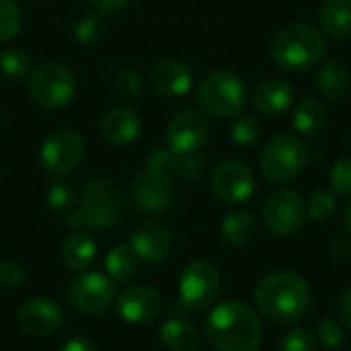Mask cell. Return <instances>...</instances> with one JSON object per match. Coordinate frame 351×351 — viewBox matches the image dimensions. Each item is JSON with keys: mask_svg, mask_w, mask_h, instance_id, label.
I'll return each instance as SVG.
<instances>
[{"mask_svg": "<svg viewBox=\"0 0 351 351\" xmlns=\"http://www.w3.org/2000/svg\"><path fill=\"white\" fill-rule=\"evenodd\" d=\"M346 226H348V230H350L351 234V202L348 204V208H346Z\"/></svg>", "mask_w": 351, "mask_h": 351, "instance_id": "ee69618b", "label": "cell"}, {"mask_svg": "<svg viewBox=\"0 0 351 351\" xmlns=\"http://www.w3.org/2000/svg\"><path fill=\"white\" fill-rule=\"evenodd\" d=\"M208 121L199 111L183 109L167 125V146L175 154L193 156L208 142Z\"/></svg>", "mask_w": 351, "mask_h": 351, "instance_id": "8fae6325", "label": "cell"}, {"mask_svg": "<svg viewBox=\"0 0 351 351\" xmlns=\"http://www.w3.org/2000/svg\"><path fill=\"white\" fill-rule=\"evenodd\" d=\"M29 90L35 103H39L41 107L58 109L74 99L76 80L66 66L58 62H47L33 70L29 80Z\"/></svg>", "mask_w": 351, "mask_h": 351, "instance_id": "8992f818", "label": "cell"}, {"mask_svg": "<svg viewBox=\"0 0 351 351\" xmlns=\"http://www.w3.org/2000/svg\"><path fill=\"white\" fill-rule=\"evenodd\" d=\"M339 319L343 321V325L351 329V288L343 294L341 302H339Z\"/></svg>", "mask_w": 351, "mask_h": 351, "instance_id": "60d3db41", "label": "cell"}, {"mask_svg": "<svg viewBox=\"0 0 351 351\" xmlns=\"http://www.w3.org/2000/svg\"><path fill=\"white\" fill-rule=\"evenodd\" d=\"M315 337L329 350H337L343 343V331L333 319H323L315 327Z\"/></svg>", "mask_w": 351, "mask_h": 351, "instance_id": "8d00e7d4", "label": "cell"}, {"mask_svg": "<svg viewBox=\"0 0 351 351\" xmlns=\"http://www.w3.org/2000/svg\"><path fill=\"white\" fill-rule=\"evenodd\" d=\"M197 99L208 115L234 117L247 103V88L239 74L230 70H216L202 80Z\"/></svg>", "mask_w": 351, "mask_h": 351, "instance_id": "277c9868", "label": "cell"}, {"mask_svg": "<svg viewBox=\"0 0 351 351\" xmlns=\"http://www.w3.org/2000/svg\"><path fill=\"white\" fill-rule=\"evenodd\" d=\"M263 222L267 230L278 237H290L300 230L304 222V204L292 189L276 191L263 208Z\"/></svg>", "mask_w": 351, "mask_h": 351, "instance_id": "7c38bea8", "label": "cell"}, {"mask_svg": "<svg viewBox=\"0 0 351 351\" xmlns=\"http://www.w3.org/2000/svg\"><path fill=\"white\" fill-rule=\"evenodd\" d=\"M261 335L263 329L255 311L239 300L218 304L206 321V337L220 351H255Z\"/></svg>", "mask_w": 351, "mask_h": 351, "instance_id": "6da1fadb", "label": "cell"}, {"mask_svg": "<svg viewBox=\"0 0 351 351\" xmlns=\"http://www.w3.org/2000/svg\"><path fill=\"white\" fill-rule=\"evenodd\" d=\"M206 160L199 156H183L171 150L154 152L146 162V173L173 185V181H195L204 175Z\"/></svg>", "mask_w": 351, "mask_h": 351, "instance_id": "5bb4252c", "label": "cell"}, {"mask_svg": "<svg viewBox=\"0 0 351 351\" xmlns=\"http://www.w3.org/2000/svg\"><path fill=\"white\" fill-rule=\"evenodd\" d=\"M294 128L304 138H319L327 128L325 107L313 97L302 99L294 111Z\"/></svg>", "mask_w": 351, "mask_h": 351, "instance_id": "d4e9b609", "label": "cell"}, {"mask_svg": "<svg viewBox=\"0 0 351 351\" xmlns=\"http://www.w3.org/2000/svg\"><path fill=\"white\" fill-rule=\"evenodd\" d=\"M132 249L138 259L158 263L171 253V234L158 222H144L132 232Z\"/></svg>", "mask_w": 351, "mask_h": 351, "instance_id": "e0dca14e", "label": "cell"}, {"mask_svg": "<svg viewBox=\"0 0 351 351\" xmlns=\"http://www.w3.org/2000/svg\"><path fill=\"white\" fill-rule=\"evenodd\" d=\"M119 317L130 325H146L162 311V298L150 286H132L115 300Z\"/></svg>", "mask_w": 351, "mask_h": 351, "instance_id": "9a60e30c", "label": "cell"}, {"mask_svg": "<svg viewBox=\"0 0 351 351\" xmlns=\"http://www.w3.org/2000/svg\"><path fill=\"white\" fill-rule=\"evenodd\" d=\"M21 8L14 0H0V43L10 41L21 31Z\"/></svg>", "mask_w": 351, "mask_h": 351, "instance_id": "d6a6232c", "label": "cell"}, {"mask_svg": "<svg viewBox=\"0 0 351 351\" xmlns=\"http://www.w3.org/2000/svg\"><path fill=\"white\" fill-rule=\"evenodd\" d=\"M222 234L224 239L234 245V247H245L249 245L255 237H257V222L255 218L245 212V210H239V212H232L224 218L222 222Z\"/></svg>", "mask_w": 351, "mask_h": 351, "instance_id": "4316f807", "label": "cell"}, {"mask_svg": "<svg viewBox=\"0 0 351 351\" xmlns=\"http://www.w3.org/2000/svg\"><path fill=\"white\" fill-rule=\"evenodd\" d=\"M335 195L331 191H325V189H319L315 191L311 197H308V204H306V212L311 218L315 220H325L333 214L335 210Z\"/></svg>", "mask_w": 351, "mask_h": 351, "instance_id": "e575fe53", "label": "cell"}, {"mask_svg": "<svg viewBox=\"0 0 351 351\" xmlns=\"http://www.w3.org/2000/svg\"><path fill=\"white\" fill-rule=\"evenodd\" d=\"M292 99H294L292 86L278 78L261 82L253 93L255 109L261 115H269V117H278L284 111H288V107L292 105Z\"/></svg>", "mask_w": 351, "mask_h": 351, "instance_id": "44dd1931", "label": "cell"}, {"mask_svg": "<svg viewBox=\"0 0 351 351\" xmlns=\"http://www.w3.org/2000/svg\"><path fill=\"white\" fill-rule=\"evenodd\" d=\"M80 212L86 226L111 228L121 214V204L115 189L105 179H88L80 193Z\"/></svg>", "mask_w": 351, "mask_h": 351, "instance_id": "ba28073f", "label": "cell"}, {"mask_svg": "<svg viewBox=\"0 0 351 351\" xmlns=\"http://www.w3.org/2000/svg\"><path fill=\"white\" fill-rule=\"evenodd\" d=\"M66 222H68V226H72V228H80V226H84L82 212H80V210H76V212H68Z\"/></svg>", "mask_w": 351, "mask_h": 351, "instance_id": "7bdbcfd3", "label": "cell"}, {"mask_svg": "<svg viewBox=\"0 0 351 351\" xmlns=\"http://www.w3.org/2000/svg\"><path fill=\"white\" fill-rule=\"evenodd\" d=\"M62 351H97V350H95V346H93L88 339H84V337H74V339H70L68 343H64Z\"/></svg>", "mask_w": 351, "mask_h": 351, "instance_id": "b9f144b4", "label": "cell"}, {"mask_svg": "<svg viewBox=\"0 0 351 351\" xmlns=\"http://www.w3.org/2000/svg\"><path fill=\"white\" fill-rule=\"evenodd\" d=\"M84 156V142L74 130H60L51 134L39 152V160L45 173L62 177L72 173Z\"/></svg>", "mask_w": 351, "mask_h": 351, "instance_id": "9c48e42d", "label": "cell"}, {"mask_svg": "<svg viewBox=\"0 0 351 351\" xmlns=\"http://www.w3.org/2000/svg\"><path fill=\"white\" fill-rule=\"evenodd\" d=\"M230 138L239 146H253L261 138V125L255 117L251 115H241L232 121L230 128Z\"/></svg>", "mask_w": 351, "mask_h": 351, "instance_id": "1f68e13d", "label": "cell"}, {"mask_svg": "<svg viewBox=\"0 0 351 351\" xmlns=\"http://www.w3.org/2000/svg\"><path fill=\"white\" fill-rule=\"evenodd\" d=\"M103 35H105V23L99 14H84L74 27V39L84 47H93L103 39Z\"/></svg>", "mask_w": 351, "mask_h": 351, "instance_id": "4dcf8cb0", "label": "cell"}, {"mask_svg": "<svg viewBox=\"0 0 351 351\" xmlns=\"http://www.w3.org/2000/svg\"><path fill=\"white\" fill-rule=\"evenodd\" d=\"M16 323L21 331L31 337H47V335H53L62 327L64 313L53 300L33 298V300H27L19 308Z\"/></svg>", "mask_w": 351, "mask_h": 351, "instance_id": "2e32d148", "label": "cell"}, {"mask_svg": "<svg viewBox=\"0 0 351 351\" xmlns=\"http://www.w3.org/2000/svg\"><path fill=\"white\" fill-rule=\"evenodd\" d=\"M45 204L49 210L53 212H70L72 210V204H74V191L68 183L64 181H56L47 193H45Z\"/></svg>", "mask_w": 351, "mask_h": 351, "instance_id": "836d02e7", "label": "cell"}, {"mask_svg": "<svg viewBox=\"0 0 351 351\" xmlns=\"http://www.w3.org/2000/svg\"><path fill=\"white\" fill-rule=\"evenodd\" d=\"M0 70L10 80H25L33 74V64L27 51L19 47H8L0 53Z\"/></svg>", "mask_w": 351, "mask_h": 351, "instance_id": "f1b7e54d", "label": "cell"}, {"mask_svg": "<svg viewBox=\"0 0 351 351\" xmlns=\"http://www.w3.org/2000/svg\"><path fill=\"white\" fill-rule=\"evenodd\" d=\"M282 351H317V337L311 329L296 327L284 337Z\"/></svg>", "mask_w": 351, "mask_h": 351, "instance_id": "d590c367", "label": "cell"}, {"mask_svg": "<svg viewBox=\"0 0 351 351\" xmlns=\"http://www.w3.org/2000/svg\"><path fill=\"white\" fill-rule=\"evenodd\" d=\"M331 189L339 195L351 193V158H341L331 169Z\"/></svg>", "mask_w": 351, "mask_h": 351, "instance_id": "74e56055", "label": "cell"}, {"mask_svg": "<svg viewBox=\"0 0 351 351\" xmlns=\"http://www.w3.org/2000/svg\"><path fill=\"white\" fill-rule=\"evenodd\" d=\"M150 80H152V86L156 93H160L162 97H169V99H177L191 90L193 72L181 60H167V62H160L152 70Z\"/></svg>", "mask_w": 351, "mask_h": 351, "instance_id": "ac0fdd59", "label": "cell"}, {"mask_svg": "<svg viewBox=\"0 0 351 351\" xmlns=\"http://www.w3.org/2000/svg\"><path fill=\"white\" fill-rule=\"evenodd\" d=\"M25 284V269L16 261L0 263V286L6 290H16Z\"/></svg>", "mask_w": 351, "mask_h": 351, "instance_id": "f35d334b", "label": "cell"}, {"mask_svg": "<svg viewBox=\"0 0 351 351\" xmlns=\"http://www.w3.org/2000/svg\"><path fill=\"white\" fill-rule=\"evenodd\" d=\"M308 154L296 136L282 134L276 136L261 152V173L271 183H290L294 181L306 167Z\"/></svg>", "mask_w": 351, "mask_h": 351, "instance_id": "5b68a950", "label": "cell"}, {"mask_svg": "<svg viewBox=\"0 0 351 351\" xmlns=\"http://www.w3.org/2000/svg\"><path fill=\"white\" fill-rule=\"evenodd\" d=\"M325 39L313 25L294 23L282 29L271 45L274 62L288 72H304L315 68L325 56Z\"/></svg>", "mask_w": 351, "mask_h": 351, "instance_id": "3957f363", "label": "cell"}, {"mask_svg": "<svg viewBox=\"0 0 351 351\" xmlns=\"http://www.w3.org/2000/svg\"><path fill=\"white\" fill-rule=\"evenodd\" d=\"M68 298L78 313L101 315L109 311L115 300L113 280L99 271H86L70 284Z\"/></svg>", "mask_w": 351, "mask_h": 351, "instance_id": "30bf717a", "label": "cell"}, {"mask_svg": "<svg viewBox=\"0 0 351 351\" xmlns=\"http://www.w3.org/2000/svg\"><path fill=\"white\" fill-rule=\"evenodd\" d=\"M95 255H97V243H95L93 234L84 232V230L72 232L62 247V257H64L66 265L74 271L86 269L95 261Z\"/></svg>", "mask_w": 351, "mask_h": 351, "instance_id": "cb8c5ba5", "label": "cell"}, {"mask_svg": "<svg viewBox=\"0 0 351 351\" xmlns=\"http://www.w3.org/2000/svg\"><path fill=\"white\" fill-rule=\"evenodd\" d=\"M220 292V276L208 261H193L185 267L179 280L181 304L191 311H206L214 304Z\"/></svg>", "mask_w": 351, "mask_h": 351, "instance_id": "52a82bcc", "label": "cell"}, {"mask_svg": "<svg viewBox=\"0 0 351 351\" xmlns=\"http://www.w3.org/2000/svg\"><path fill=\"white\" fill-rule=\"evenodd\" d=\"M132 0H90V4L101 12V14H117L121 12Z\"/></svg>", "mask_w": 351, "mask_h": 351, "instance_id": "ab89813d", "label": "cell"}, {"mask_svg": "<svg viewBox=\"0 0 351 351\" xmlns=\"http://www.w3.org/2000/svg\"><path fill=\"white\" fill-rule=\"evenodd\" d=\"M138 267V255L134 253L132 245H117L107 253L105 269L113 282H128Z\"/></svg>", "mask_w": 351, "mask_h": 351, "instance_id": "83f0119b", "label": "cell"}, {"mask_svg": "<svg viewBox=\"0 0 351 351\" xmlns=\"http://www.w3.org/2000/svg\"><path fill=\"white\" fill-rule=\"evenodd\" d=\"M160 343L169 351H195L202 343V335L189 321L169 319L160 325Z\"/></svg>", "mask_w": 351, "mask_h": 351, "instance_id": "603a6c76", "label": "cell"}, {"mask_svg": "<svg viewBox=\"0 0 351 351\" xmlns=\"http://www.w3.org/2000/svg\"><path fill=\"white\" fill-rule=\"evenodd\" d=\"M212 187L226 204L249 202L255 193V179L249 167L239 160H224L212 173Z\"/></svg>", "mask_w": 351, "mask_h": 351, "instance_id": "4fadbf2b", "label": "cell"}, {"mask_svg": "<svg viewBox=\"0 0 351 351\" xmlns=\"http://www.w3.org/2000/svg\"><path fill=\"white\" fill-rule=\"evenodd\" d=\"M259 311L276 323H296L311 308V290L306 282L292 271L265 276L255 288Z\"/></svg>", "mask_w": 351, "mask_h": 351, "instance_id": "7a4b0ae2", "label": "cell"}, {"mask_svg": "<svg viewBox=\"0 0 351 351\" xmlns=\"http://www.w3.org/2000/svg\"><path fill=\"white\" fill-rule=\"evenodd\" d=\"M113 93L121 99H134L142 93V76L132 66H119L113 76Z\"/></svg>", "mask_w": 351, "mask_h": 351, "instance_id": "f546056e", "label": "cell"}, {"mask_svg": "<svg viewBox=\"0 0 351 351\" xmlns=\"http://www.w3.org/2000/svg\"><path fill=\"white\" fill-rule=\"evenodd\" d=\"M142 130V121L136 111L125 107L109 109L101 119V134L113 146H128L132 144Z\"/></svg>", "mask_w": 351, "mask_h": 351, "instance_id": "d6986e66", "label": "cell"}, {"mask_svg": "<svg viewBox=\"0 0 351 351\" xmlns=\"http://www.w3.org/2000/svg\"><path fill=\"white\" fill-rule=\"evenodd\" d=\"M132 195L138 208L144 212H162L169 210L173 204L171 185L150 173H142L136 177L132 185Z\"/></svg>", "mask_w": 351, "mask_h": 351, "instance_id": "ffe728a7", "label": "cell"}, {"mask_svg": "<svg viewBox=\"0 0 351 351\" xmlns=\"http://www.w3.org/2000/svg\"><path fill=\"white\" fill-rule=\"evenodd\" d=\"M317 88L327 101H341L350 88V76L343 64L339 62H327L317 72Z\"/></svg>", "mask_w": 351, "mask_h": 351, "instance_id": "484cf974", "label": "cell"}, {"mask_svg": "<svg viewBox=\"0 0 351 351\" xmlns=\"http://www.w3.org/2000/svg\"><path fill=\"white\" fill-rule=\"evenodd\" d=\"M323 33L333 39L351 37V0H325L319 10Z\"/></svg>", "mask_w": 351, "mask_h": 351, "instance_id": "7402d4cb", "label": "cell"}]
</instances>
